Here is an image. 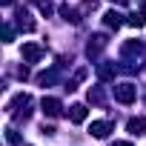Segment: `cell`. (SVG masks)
I'll return each instance as SVG.
<instances>
[{"instance_id":"cell-10","label":"cell","mask_w":146,"mask_h":146,"mask_svg":"<svg viewBox=\"0 0 146 146\" xmlns=\"http://www.w3.org/2000/svg\"><path fill=\"white\" fill-rule=\"evenodd\" d=\"M100 78L103 80H112L115 78V66H100Z\"/></svg>"},{"instance_id":"cell-6","label":"cell","mask_w":146,"mask_h":146,"mask_svg":"<svg viewBox=\"0 0 146 146\" xmlns=\"http://www.w3.org/2000/svg\"><path fill=\"white\" fill-rule=\"evenodd\" d=\"M86 115H89V112H86V106H80V103H78V106H72V112H69L72 123H83V120H86Z\"/></svg>"},{"instance_id":"cell-3","label":"cell","mask_w":146,"mask_h":146,"mask_svg":"<svg viewBox=\"0 0 146 146\" xmlns=\"http://www.w3.org/2000/svg\"><path fill=\"white\" fill-rule=\"evenodd\" d=\"M89 132H92L95 137H106V135L112 132V123H109V120H95V123L89 126Z\"/></svg>"},{"instance_id":"cell-4","label":"cell","mask_w":146,"mask_h":146,"mask_svg":"<svg viewBox=\"0 0 146 146\" xmlns=\"http://www.w3.org/2000/svg\"><path fill=\"white\" fill-rule=\"evenodd\" d=\"M43 112H46L49 117H57V115H60V100H57V98H43Z\"/></svg>"},{"instance_id":"cell-11","label":"cell","mask_w":146,"mask_h":146,"mask_svg":"<svg viewBox=\"0 0 146 146\" xmlns=\"http://www.w3.org/2000/svg\"><path fill=\"white\" fill-rule=\"evenodd\" d=\"M112 146H132V143H129V140H115Z\"/></svg>"},{"instance_id":"cell-2","label":"cell","mask_w":146,"mask_h":146,"mask_svg":"<svg viewBox=\"0 0 146 146\" xmlns=\"http://www.w3.org/2000/svg\"><path fill=\"white\" fill-rule=\"evenodd\" d=\"M43 57V49L37 46V43H26L23 46V60H29V63H37Z\"/></svg>"},{"instance_id":"cell-8","label":"cell","mask_w":146,"mask_h":146,"mask_svg":"<svg viewBox=\"0 0 146 146\" xmlns=\"http://www.w3.org/2000/svg\"><path fill=\"white\" fill-rule=\"evenodd\" d=\"M32 3H35V6H37V9H40V15H46V17H49V15H52V12H54V6H52V3H49V0H32Z\"/></svg>"},{"instance_id":"cell-12","label":"cell","mask_w":146,"mask_h":146,"mask_svg":"<svg viewBox=\"0 0 146 146\" xmlns=\"http://www.w3.org/2000/svg\"><path fill=\"white\" fill-rule=\"evenodd\" d=\"M140 15H143V17H146V3H143V9H140Z\"/></svg>"},{"instance_id":"cell-13","label":"cell","mask_w":146,"mask_h":146,"mask_svg":"<svg viewBox=\"0 0 146 146\" xmlns=\"http://www.w3.org/2000/svg\"><path fill=\"white\" fill-rule=\"evenodd\" d=\"M9 3H12V0H3V6H9Z\"/></svg>"},{"instance_id":"cell-5","label":"cell","mask_w":146,"mask_h":146,"mask_svg":"<svg viewBox=\"0 0 146 146\" xmlns=\"http://www.w3.org/2000/svg\"><path fill=\"white\" fill-rule=\"evenodd\" d=\"M103 23H106L109 29H120V26H123V15H120V12H106V15H103Z\"/></svg>"},{"instance_id":"cell-9","label":"cell","mask_w":146,"mask_h":146,"mask_svg":"<svg viewBox=\"0 0 146 146\" xmlns=\"http://www.w3.org/2000/svg\"><path fill=\"white\" fill-rule=\"evenodd\" d=\"M6 140H9L12 146H17V143H20V135H17V129H6Z\"/></svg>"},{"instance_id":"cell-1","label":"cell","mask_w":146,"mask_h":146,"mask_svg":"<svg viewBox=\"0 0 146 146\" xmlns=\"http://www.w3.org/2000/svg\"><path fill=\"white\" fill-rule=\"evenodd\" d=\"M135 86L132 83H123V86H115V100H120V103H132L135 100Z\"/></svg>"},{"instance_id":"cell-7","label":"cell","mask_w":146,"mask_h":146,"mask_svg":"<svg viewBox=\"0 0 146 146\" xmlns=\"http://www.w3.org/2000/svg\"><path fill=\"white\" fill-rule=\"evenodd\" d=\"M129 132L132 135H143L146 132V117H132L129 120Z\"/></svg>"}]
</instances>
